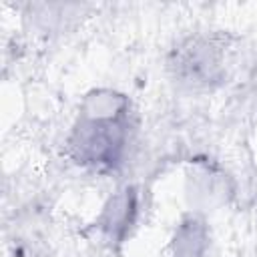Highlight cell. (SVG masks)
Returning a JSON list of instances; mask_svg holds the SVG:
<instances>
[{
  "instance_id": "cell-2",
  "label": "cell",
  "mask_w": 257,
  "mask_h": 257,
  "mask_svg": "<svg viewBox=\"0 0 257 257\" xmlns=\"http://www.w3.org/2000/svg\"><path fill=\"white\" fill-rule=\"evenodd\" d=\"M167 66L187 88H215L227 78V42L215 34L189 36L171 50Z\"/></svg>"
},
{
  "instance_id": "cell-1",
  "label": "cell",
  "mask_w": 257,
  "mask_h": 257,
  "mask_svg": "<svg viewBox=\"0 0 257 257\" xmlns=\"http://www.w3.org/2000/svg\"><path fill=\"white\" fill-rule=\"evenodd\" d=\"M133 135V106L126 94L94 88L84 94L70 135L68 157L82 169L114 173L122 167Z\"/></svg>"
},
{
  "instance_id": "cell-3",
  "label": "cell",
  "mask_w": 257,
  "mask_h": 257,
  "mask_svg": "<svg viewBox=\"0 0 257 257\" xmlns=\"http://www.w3.org/2000/svg\"><path fill=\"white\" fill-rule=\"evenodd\" d=\"M137 219H139V191L135 185H124L106 199L100 215L96 217V227L102 239L110 247H118L131 235Z\"/></svg>"
},
{
  "instance_id": "cell-4",
  "label": "cell",
  "mask_w": 257,
  "mask_h": 257,
  "mask_svg": "<svg viewBox=\"0 0 257 257\" xmlns=\"http://www.w3.org/2000/svg\"><path fill=\"white\" fill-rule=\"evenodd\" d=\"M209 245H211L209 225L197 213L185 215L171 239L173 257H209Z\"/></svg>"
}]
</instances>
